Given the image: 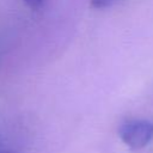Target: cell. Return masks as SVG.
<instances>
[{"mask_svg": "<svg viewBox=\"0 0 153 153\" xmlns=\"http://www.w3.org/2000/svg\"><path fill=\"white\" fill-rule=\"evenodd\" d=\"M118 136L129 148H142L153 140V120H126L118 127Z\"/></svg>", "mask_w": 153, "mask_h": 153, "instance_id": "cell-1", "label": "cell"}, {"mask_svg": "<svg viewBox=\"0 0 153 153\" xmlns=\"http://www.w3.org/2000/svg\"><path fill=\"white\" fill-rule=\"evenodd\" d=\"M122 0H90V4L93 8L97 10H103V8H109L116 4H118Z\"/></svg>", "mask_w": 153, "mask_h": 153, "instance_id": "cell-2", "label": "cell"}, {"mask_svg": "<svg viewBox=\"0 0 153 153\" xmlns=\"http://www.w3.org/2000/svg\"><path fill=\"white\" fill-rule=\"evenodd\" d=\"M24 2H25V5H26L29 8L36 11V10H39V8L43 6L44 0H24Z\"/></svg>", "mask_w": 153, "mask_h": 153, "instance_id": "cell-3", "label": "cell"}, {"mask_svg": "<svg viewBox=\"0 0 153 153\" xmlns=\"http://www.w3.org/2000/svg\"><path fill=\"white\" fill-rule=\"evenodd\" d=\"M4 153H20L19 152V149L17 148V147H14V146H12V145H7V147H6V149L4 151Z\"/></svg>", "mask_w": 153, "mask_h": 153, "instance_id": "cell-4", "label": "cell"}, {"mask_svg": "<svg viewBox=\"0 0 153 153\" xmlns=\"http://www.w3.org/2000/svg\"><path fill=\"white\" fill-rule=\"evenodd\" d=\"M7 142H5L1 137H0V153H4V151L6 149V147H7Z\"/></svg>", "mask_w": 153, "mask_h": 153, "instance_id": "cell-5", "label": "cell"}]
</instances>
